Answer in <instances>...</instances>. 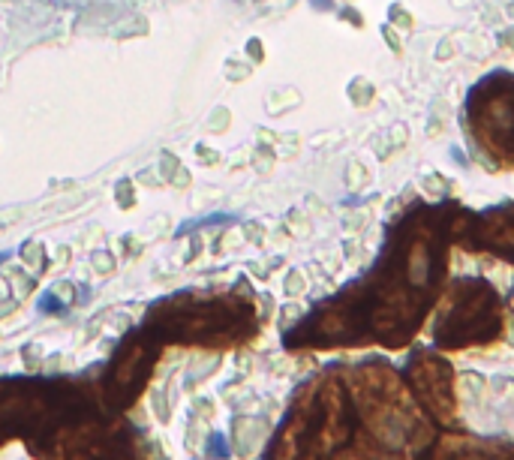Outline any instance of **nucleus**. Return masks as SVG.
<instances>
[{
	"label": "nucleus",
	"instance_id": "4",
	"mask_svg": "<svg viewBox=\"0 0 514 460\" xmlns=\"http://www.w3.org/2000/svg\"><path fill=\"white\" fill-rule=\"evenodd\" d=\"M10 259V253H0V262H7Z\"/></svg>",
	"mask_w": 514,
	"mask_h": 460
},
{
	"label": "nucleus",
	"instance_id": "1",
	"mask_svg": "<svg viewBox=\"0 0 514 460\" xmlns=\"http://www.w3.org/2000/svg\"><path fill=\"white\" fill-rule=\"evenodd\" d=\"M43 460H142L130 427L115 418H97L88 412L70 415L67 409L43 430Z\"/></svg>",
	"mask_w": 514,
	"mask_h": 460
},
{
	"label": "nucleus",
	"instance_id": "3",
	"mask_svg": "<svg viewBox=\"0 0 514 460\" xmlns=\"http://www.w3.org/2000/svg\"><path fill=\"white\" fill-rule=\"evenodd\" d=\"M40 310H43V313H61L64 307H61V304H58L55 298H49V295H46V298L40 301Z\"/></svg>",
	"mask_w": 514,
	"mask_h": 460
},
{
	"label": "nucleus",
	"instance_id": "2",
	"mask_svg": "<svg viewBox=\"0 0 514 460\" xmlns=\"http://www.w3.org/2000/svg\"><path fill=\"white\" fill-rule=\"evenodd\" d=\"M250 322L253 316L244 307L238 310L226 301H175L157 319V325L172 340L202 346H226L244 340L250 334Z\"/></svg>",
	"mask_w": 514,
	"mask_h": 460
}]
</instances>
